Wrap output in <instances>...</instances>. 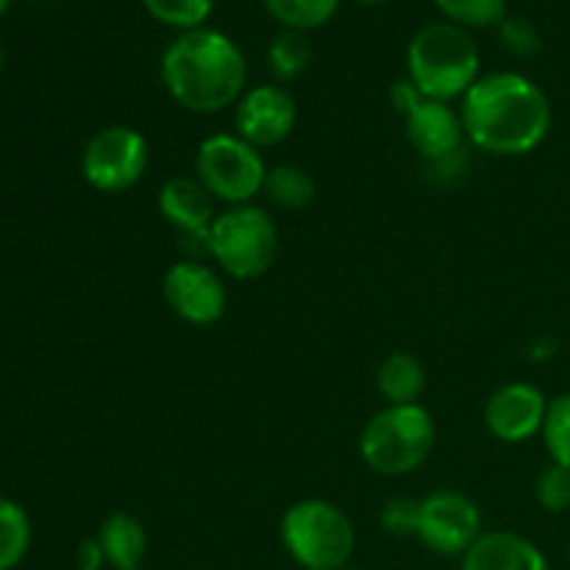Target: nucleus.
I'll list each match as a JSON object with an SVG mask.
<instances>
[{
	"instance_id": "nucleus-1",
	"label": "nucleus",
	"mask_w": 570,
	"mask_h": 570,
	"mask_svg": "<svg viewBox=\"0 0 570 570\" xmlns=\"http://www.w3.org/2000/svg\"><path fill=\"white\" fill-rule=\"evenodd\" d=\"M468 142L493 156H527L551 131V100L521 72H488L465 92L460 106Z\"/></svg>"
},
{
	"instance_id": "nucleus-2",
	"label": "nucleus",
	"mask_w": 570,
	"mask_h": 570,
	"mask_svg": "<svg viewBox=\"0 0 570 570\" xmlns=\"http://www.w3.org/2000/svg\"><path fill=\"white\" fill-rule=\"evenodd\" d=\"M161 83L181 109L217 115L248 89V61L232 37L215 28L178 33L161 56Z\"/></svg>"
},
{
	"instance_id": "nucleus-3",
	"label": "nucleus",
	"mask_w": 570,
	"mask_h": 570,
	"mask_svg": "<svg viewBox=\"0 0 570 570\" xmlns=\"http://www.w3.org/2000/svg\"><path fill=\"white\" fill-rule=\"evenodd\" d=\"M406 70L423 98L451 104L465 98L468 89L482 78V56L462 26L429 22L406 48Z\"/></svg>"
},
{
	"instance_id": "nucleus-4",
	"label": "nucleus",
	"mask_w": 570,
	"mask_h": 570,
	"mask_svg": "<svg viewBox=\"0 0 570 570\" xmlns=\"http://www.w3.org/2000/svg\"><path fill=\"white\" fill-rule=\"evenodd\" d=\"M434 443H438V426L426 406L387 404L362 429L360 454L373 473L399 479L426 465Z\"/></svg>"
},
{
	"instance_id": "nucleus-5",
	"label": "nucleus",
	"mask_w": 570,
	"mask_h": 570,
	"mask_svg": "<svg viewBox=\"0 0 570 570\" xmlns=\"http://www.w3.org/2000/svg\"><path fill=\"white\" fill-rule=\"evenodd\" d=\"M282 543L304 570H345L356 549L354 521L326 499H301L284 512Z\"/></svg>"
},
{
	"instance_id": "nucleus-6",
	"label": "nucleus",
	"mask_w": 570,
	"mask_h": 570,
	"mask_svg": "<svg viewBox=\"0 0 570 570\" xmlns=\"http://www.w3.org/2000/svg\"><path fill=\"white\" fill-rule=\"evenodd\" d=\"M278 245L276 220L256 204L226 206L217 212L206 239V250L220 273L237 282H256L265 276L276 265Z\"/></svg>"
},
{
	"instance_id": "nucleus-7",
	"label": "nucleus",
	"mask_w": 570,
	"mask_h": 570,
	"mask_svg": "<svg viewBox=\"0 0 570 570\" xmlns=\"http://www.w3.org/2000/svg\"><path fill=\"white\" fill-rule=\"evenodd\" d=\"M267 170L262 150L239 134H212L195 154V178L223 206L254 204L265 193Z\"/></svg>"
},
{
	"instance_id": "nucleus-8",
	"label": "nucleus",
	"mask_w": 570,
	"mask_h": 570,
	"mask_svg": "<svg viewBox=\"0 0 570 570\" xmlns=\"http://www.w3.org/2000/svg\"><path fill=\"white\" fill-rule=\"evenodd\" d=\"M150 165V145L134 126H106L89 137L81 154V176L104 195L128 193L142 181Z\"/></svg>"
},
{
	"instance_id": "nucleus-9",
	"label": "nucleus",
	"mask_w": 570,
	"mask_h": 570,
	"mask_svg": "<svg viewBox=\"0 0 570 570\" xmlns=\"http://www.w3.org/2000/svg\"><path fill=\"white\" fill-rule=\"evenodd\" d=\"M165 304L178 321L189 326H215L228 306V289L220 271L198 259L176 262L161 276Z\"/></svg>"
},
{
	"instance_id": "nucleus-10",
	"label": "nucleus",
	"mask_w": 570,
	"mask_h": 570,
	"mask_svg": "<svg viewBox=\"0 0 570 570\" xmlns=\"http://www.w3.org/2000/svg\"><path fill=\"white\" fill-rule=\"evenodd\" d=\"M484 534L476 501L456 490H438L421 501L417 540L443 557H465Z\"/></svg>"
},
{
	"instance_id": "nucleus-11",
	"label": "nucleus",
	"mask_w": 570,
	"mask_h": 570,
	"mask_svg": "<svg viewBox=\"0 0 570 570\" xmlns=\"http://www.w3.org/2000/svg\"><path fill=\"white\" fill-rule=\"evenodd\" d=\"M298 122V106L293 92L282 83H259L245 89L239 104L234 106V134L254 148H276L293 134Z\"/></svg>"
},
{
	"instance_id": "nucleus-12",
	"label": "nucleus",
	"mask_w": 570,
	"mask_h": 570,
	"mask_svg": "<svg viewBox=\"0 0 570 570\" xmlns=\"http://www.w3.org/2000/svg\"><path fill=\"white\" fill-rule=\"evenodd\" d=\"M549 399L532 382H507L484 404V426L501 443H527L543 432Z\"/></svg>"
},
{
	"instance_id": "nucleus-13",
	"label": "nucleus",
	"mask_w": 570,
	"mask_h": 570,
	"mask_svg": "<svg viewBox=\"0 0 570 570\" xmlns=\"http://www.w3.org/2000/svg\"><path fill=\"white\" fill-rule=\"evenodd\" d=\"M404 120L406 139L429 165H443V161L462 154V145L468 139L465 122H462L460 109H454L445 100L423 98Z\"/></svg>"
},
{
	"instance_id": "nucleus-14",
	"label": "nucleus",
	"mask_w": 570,
	"mask_h": 570,
	"mask_svg": "<svg viewBox=\"0 0 570 570\" xmlns=\"http://www.w3.org/2000/svg\"><path fill=\"white\" fill-rule=\"evenodd\" d=\"M159 215L176 228L181 237L209 239V228L217 217V200L195 176H173L159 187Z\"/></svg>"
},
{
	"instance_id": "nucleus-15",
	"label": "nucleus",
	"mask_w": 570,
	"mask_h": 570,
	"mask_svg": "<svg viewBox=\"0 0 570 570\" xmlns=\"http://www.w3.org/2000/svg\"><path fill=\"white\" fill-rule=\"evenodd\" d=\"M462 570H551L543 551L518 532H484L462 557Z\"/></svg>"
},
{
	"instance_id": "nucleus-16",
	"label": "nucleus",
	"mask_w": 570,
	"mask_h": 570,
	"mask_svg": "<svg viewBox=\"0 0 570 570\" xmlns=\"http://www.w3.org/2000/svg\"><path fill=\"white\" fill-rule=\"evenodd\" d=\"M95 540L111 570L142 568L145 554H148V532L139 518L128 515V512H111L109 518H104Z\"/></svg>"
},
{
	"instance_id": "nucleus-17",
	"label": "nucleus",
	"mask_w": 570,
	"mask_h": 570,
	"mask_svg": "<svg viewBox=\"0 0 570 570\" xmlns=\"http://www.w3.org/2000/svg\"><path fill=\"white\" fill-rule=\"evenodd\" d=\"M376 387L390 406L421 404L426 390V367L410 351H393L379 362Z\"/></svg>"
},
{
	"instance_id": "nucleus-18",
	"label": "nucleus",
	"mask_w": 570,
	"mask_h": 570,
	"mask_svg": "<svg viewBox=\"0 0 570 570\" xmlns=\"http://www.w3.org/2000/svg\"><path fill=\"white\" fill-rule=\"evenodd\" d=\"M265 195L278 209L301 212L315 200L317 184L312 173L301 165H276L267 170Z\"/></svg>"
},
{
	"instance_id": "nucleus-19",
	"label": "nucleus",
	"mask_w": 570,
	"mask_h": 570,
	"mask_svg": "<svg viewBox=\"0 0 570 570\" xmlns=\"http://www.w3.org/2000/svg\"><path fill=\"white\" fill-rule=\"evenodd\" d=\"M31 549V521L17 501L0 495V570H14Z\"/></svg>"
},
{
	"instance_id": "nucleus-20",
	"label": "nucleus",
	"mask_w": 570,
	"mask_h": 570,
	"mask_svg": "<svg viewBox=\"0 0 570 570\" xmlns=\"http://www.w3.org/2000/svg\"><path fill=\"white\" fill-rule=\"evenodd\" d=\"M267 61L278 81H295L304 76L306 67L312 65V42L304 31H289L284 28L267 48Z\"/></svg>"
},
{
	"instance_id": "nucleus-21",
	"label": "nucleus",
	"mask_w": 570,
	"mask_h": 570,
	"mask_svg": "<svg viewBox=\"0 0 570 570\" xmlns=\"http://www.w3.org/2000/svg\"><path fill=\"white\" fill-rule=\"evenodd\" d=\"M265 9L289 31L306 33L326 26L337 14L340 0H265Z\"/></svg>"
},
{
	"instance_id": "nucleus-22",
	"label": "nucleus",
	"mask_w": 570,
	"mask_h": 570,
	"mask_svg": "<svg viewBox=\"0 0 570 570\" xmlns=\"http://www.w3.org/2000/svg\"><path fill=\"white\" fill-rule=\"evenodd\" d=\"M142 6L156 22L187 33L195 28H206L215 0H142Z\"/></svg>"
},
{
	"instance_id": "nucleus-23",
	"label": "nucleus",
	"mask_w": 570,
	"mask_h": 570,
	"mask_svg": "<svg viewBox=\"0 0 570 570\" xmlns=\"http://www.w3.org/2000/svg\"><path fill=\"white\" fill-rule=\"evenodd\" d=\"M543 443L554 465L570 468V393L549 401L543 423Z\"/></svg>"
},
{
	"instance_id": "nucleus-24",
	"label": "nucleus",
	"mask_w": 570,
	"mask_h": 570,
	"mask_svg": "<svg viewBox=\"0 0 570 570\" xmlns=\"http://www.w3.org/2000/svg\"><path fill=\"white\" fill-rule=\"evenodd\" d=\"M434 3L454 26L462 28L501 26L507 17V0H434Z\"/></svg>"
},
{
	"instance_id": "nucleus-25",
	"label": "nucleus",
	"mask_w": 570,
	"mask_h": 570,
	"mask_svg": "<svg viewBox=\"0 0 570 570\" xmlns=\"http://www.w3.org/2000/svg\"><path fill=\"white\" fill-rule=\"evenodd\" d=\"M379 523L393 538H417L421 501L410 499V495H393V499L384 501L382 512H379Z\"/></svg>"
},
{
	"instance_id": "nucleus-26",
	"label": "nucleus",
	"mask_w": 570,
	"mask_h": 570,
	"mask_svg": "<svg viewBox=\"0 0 570 570\" xmlns=\"http://www.w3.org/2000/svg\"><path fill=\"white\" fill-rule=\"evenodd\" d=\"M534 499L551 515H560V512L570 510V468L554 465L551 462L543 473L538 476L534 484Z\"/></svg>"
},
{
	"instance_id": "nucleus-27",
	"label": "nucleus",
	"mask_w": 570,
	"mask_h": 570,
	"mask_svg": "<svg viewBox=\"0 0 570 570\" xmlns=\"http://www.w3.org/2000/svg\"><path fill=\"white\" fill-rule=\"evenodd\" d=\"M499 39L504 45V50H510L512 56H534L540 50V33L527 17H510L507 14L499 26Z\"/></svg>"
},
{
	"instance_id": "nucleus-28",
	"label": "nucleus",
	"mask_w": 570,
	"mask_h": 570,
	"mask_svg": "<svg viewBox=\"0 0 570 570\" xmlns=\"http://www.w3.org/2000/svg\"><path fill=\"white\" fill-rule=\"evenodd\" d=\"M421 100H423L421 89H417L410 78H404V81H395L393 87H390V104H393V109L401 111L404 117L410 115V111L415 109Z\"/></svg>"
},
{
	"instance_id": "nucleus-29",
	"label": "nucleus",
	"mask_w": 570,
	"mask_h": 570,
	"mask_svg": "<svg viewBox=\"0 0 570 570\" xmlns=\"http://www.w3.org/2000/svg\"><path fill=\"white\" fill-rule=\"evenodd\" d=\"M356 3H362V6H382V3H387V0H356Z\"/></svg>"
},
{
	"instance_id": "nucleus-30",
	"label": "nucleus",
	"mask_w": 570,
	"mask_h": 570,
	"mask_svg": "<svg viewBox=\"0 0 570 570\" xmlns=\"http://www.w3.org/2000/svg\"><path fill=\"white\" fill-rule=\"evenodd\" d=\"M3 65H6V48L3 42H0V70H3Z\"/></svg>"
},
{
	"instance_id": "nucleus-31",
	"label": "nucleus",
	"mask_w": 570,
	"mask_h": 570,
	"mask_svg": "<svg viewBox=\"0 0 570 570\" xmlns=\"http://www.w3.org/2000/svg\"><path fill=\"white\" fill-rule=\"evenodd\" d=\"M9 3H11V0H0V17L6 14V9H9Z\"/></svg>"
},
{
	"instance_id": "nucleus-32",
	"label": "nucleus",
	"mask_w": 570,
	"mask_h": 570,
	"mask_svg": "<svg viewBox=\"0 0 570 570\" xmlns=\"http://www.w3.org/2000/svg\"><path fill=\"white\" fill-rule=\"evenodd\" d=\"M345 570H365V568H345Z\"/></svg>"
},
{
	"instance_id": "nucleus-33",
	"label": "nucleus",
	"mask_w": 570,
	"mask_h": 570,
	"mask_svg": "<svg viewBox=\"0 0 570 570\" xmlns=\"http://www.w3.org/2000/svg\"><path fill=\"white\" fill-rule=\"evenodd\" d=\"M72 570H87V568H78V566H76V568H72Z\"/></svg>"
},
{
	"instance_id": "nucleus-34",
	"label": "nucleus",
	"mask_w": 570,
	"mask_h": 570,
	"mask_svg": "<svg viewBox=\"0 0 570 570\" xmlns=\"http://www.w3.org/2000/svg\"><path fill=\"white\" fill-rule=\"evenodd\" d=\"M137 570H142V568H137Z\"/></svg>"
}]
</instances>
